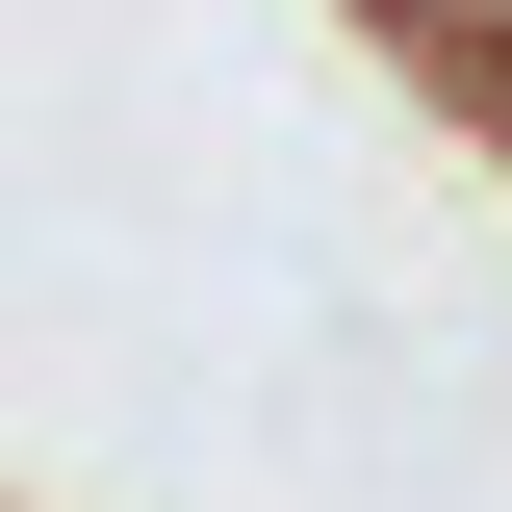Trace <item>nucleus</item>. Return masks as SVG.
<instances>
[{"label":"nucleus","instance_id":"obj_1","mask_svg":"<svg viewBox=\"0 0 512 512\" xmlns=\"http://www.w3.org/2000/svg\"><path fill=\"white\" fill-rule=\"evenodd\" d=\"M333 26H384V52L436 77V103H461V77H487V52H512V0H333Z\"/></svg>","mask_w":512,"mask_h":512}]
</instances>
